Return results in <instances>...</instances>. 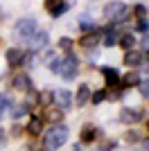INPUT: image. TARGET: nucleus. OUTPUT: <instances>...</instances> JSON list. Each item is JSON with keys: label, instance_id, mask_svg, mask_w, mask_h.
Instances as JSON below:
<instances>
[{"label": "nucleus", "instance_id": "nucleus-1", "mask_svg": "<svg viewBox=\"0 0 149 151\" xmlns=\"http://www.w3.org/2000/svg\"><path fill=\"white\" fill-rule=\"evenodd\" d=\"M66 140H68V129L63 124L52 126V129L45 133V151H56L59 147L66 145Z\"/></svg>", "mask_w": 149, "mask_h": 151}, {"label": "nucleus", "instance_id": "nucleus-2", "mask_svg": "<svg viewBox=\"0 0 149 151\" xmlns=\"http://www.w3.org/2000/svg\"><path fill=\"white\" fill-rule=\"evenodd\" d=\"M16 38H23V41H30L34 34H36V20L34 18H20L16 23Z\"/></svg>", "mask_w": 149, "mask_h": 151}, {"label": "nucleus", "instance_id": "nucleus-3", "mask_svg": "<svg viewBox=\"0 0 149 151\" xmlns=\"http://www.w3.org/2000/svg\"><path fill=\"white\" fill-rule=\"evenodd\" d=\"M127 14H129V9H127V5L120 2V0L108 2V5L104 7V16H106V18H111V20H124V18H127Z\"/></svg>", "mask_w": 149, "mask_h": 151}, {"label": "nucleus", "instance_id": "nucleus-4", "mask_svg": "<svg viewBox=\"0 0 149 151\" xmlns=\"http://www.w3.org/2000/svg\"><path fill=\"white\" fill-rule=\"evenodd\" d=\"M56 75H61L66 81L74 79V75H77V57L70 54L68 59H61V65H59V72H56Z\"/></svg>", "mask_w": 149, "mask_h": 151}, {"label": "nucleus", "instance_id": "nucleus-5", "mask_svg": "<svg viewBox=\"0 0 149 151\" xmlns=\"http://www.w3.org/2000/svg\"><path fill=\"white\" fill-rule=\"evenodd\" d=\"M68 2L66 0H45V9L50 12V16H54V18H59V16H63V14L68 12Z\"/></svg>", "mask_w": 149, "mask_h": 151}, {"label": "nucleus", "instance_id": "nucleus-6", "mask_svg": "<svg viewBox=\"0 0 149 151\" xmlns=\"http://www.w3.org/2000/svg\"><path fill=\"white\" fill-rule=\"evenodd\" d=\"M50 43V36H48V32H36L34 36L30 38V50L32 52H38V50H45Z\"/></svg>", "mask_w": 149, "mask_h": 151}, {"label": "nucleus", "instance_id": "nucleus-7", "mask_svg": "<svg viewBox=\"0 0 149 151\" xmlns=\"http://www.w3.org/2000/svg\"><path fill=\"white\" fill-rule=\"evenodd\" d=\"M52 101H56V106H59V108H70V106H72V93L59 88V90L52 93Z\"/></svg>", "mask_w": 149, "mask_h": 151}, {"label": "nucleus", "instance_id": "nucleus-8", "mask_svg": "<svg viewBox=\"0 0 149 151\" xmlns=\"http://www.w3.org/2000/svg\"><path fill=\"white\" fill-rule=\"evenodd\" d=\"M120 120H122L124 124L140 122V120H142V111H138V108H124L122 113H120Z\"/></svg>", "mask_w": 149, "mask_h": 151}, {"label": "nucleus", "instance_id": "nucleus-9", "mask_svg": "<svg viewBox=\"0 0 149 151\" xmlns=\"http://www.w3.org/2000/svg\"><path fill=\"white\" fill-rule=\"evenodd\" d=\"M5 59H7L9 65H20V63L25 61V52L20 50V47H9L7 54H5Z\"/></svg>", "mask_w": 149, "mask_h": 151}, {"label": "nucleus", "instance_id": "nucleus-10", "mask_svg": "<svg viewBox=\"0 0 149 151\" xmlns=\"http://www.w3.org/2000/svg\"><path fill=\"white\" fill-rule=\"evenodd\" d=\"M14 88H16V90H23V93L32 90L30 77H27V75H16V77H14Z\"/></svg>", "mask_w": 149, "mask_h": 151}, {"label": "nucleus", "instance_id": "nucleus-11", "mask_svg": "<svg viewBox=\"0 0 149 151\" xmlns=\"http://www.w3.org/2000/svg\"><path fill=\"white\" fill-rule=\"evenodd\" d=\"M102 75H104V79H106L108 86H118L120 83V75H118L115 68H108V65H106V68H102Z\"/></svg>", "mask_w": 149, "mask_h": 151}, {"label": "nucleus", "instance_id": "nucleus-12", "mask_svg": "<svg viewBox=\"0 0 149 151\" xmlns=\"http://www.w3.org/2000/svg\"><path fill=\"white\" fill-rule=\"evenodd\" d=\"M124 63L136 68V65H140V63H142V54H140L138 50H127V54H124Z\"/></svg>", "mask_w": 149, "mask_h": 151}, {"label": "nucleus", "instance_id": "nucleus-13", "mask_svg": "<svg viewBox=\"0 0 149 151\" xmlns=\"http://www.w3.org/2000/svg\"><path fill=\"white\" fill-rule=\"evenodd\" d=\"M41 131H43V120L41 117H32L30 124H27V133L30 135H38Z\"/></svg>", "mask_w": 149, "mask_h": 151}, {"label": "nucleus", "instance_id": "nucleus-14", "mask_svg": "<svg viewBox=\"0 0 149 151\" xmlns=\"http://www.w3.org/2000/svg\"><path fill=\"white\" fill-rule=\"evenodd\" d=\"M88 99H90V90H88V86H79V90H77V106H84V104H88Z\"/></svg>", "mask_w": 149, "mask_h": 151}, {"label": "nucleus", "instance_id": "nucleus-15", "mask_svg": "<svg viewBox=\"0 0 149 151\" xmlns=\"http://www.w3.org/2000/svg\"><path fill=\"white\" fill-rule=\"evenodd\" d=\"M97 138V131H95L93 126H86L84 131H81V142H93Z\"/></svg>", "mask_w": 149, "mask_h": 151}, {"label": "nucleus", "instance_id": "nucleus-16", "mask_svg": "<svg viewBox=\"0 0 149 151\" xmlns=\"http://www.w3.org/2000/svg\"><path fill=\"white\" fill-rule=\"evenodd\" d=\"M138 83H140V77L136 72H129V75L122 77V86H138Z\"/></svg>", "mask_w": 149, "mask_h": 151}, {"label": "nucleus", "instance_id": "nucleus-17", "mask_svg": "<svg viewBox=\"0 0 149 151\" xmlns=\"http://www.w3.org/2000/svg\"><path fill=\"white\" fill-rule=\"evenodd\" d=\"M79 43L84 45V47H88V50H90V47H95V45H97L99 41H97V36H95V34H86V36L81 38Z\"/></svg>", "mask_w": 149, "mask_h": 151}, {"label": "nucleus", "instance_id": "nucleus-18", "mask_svg": "<svg viewBox=\"0 0 149 151\" xmlns=\"http://www.w3.org/2000/svg\"><path fill=\"white\" fill-rule=\"evenodd\" d=\"M120 45H122V47H127V50H131V47L136 45V41H133V36H131V34H124V36L120 38Z\"/></svg>", "mask_w": 149, "mask_h": 151}, {"label": "nucleus", "instance_id": "nucleus-19", "mask_svg": "<svg viewBox=\"0 0 149 151\" xmlns=\"http://www.w3.org/2000/svg\"><path fill=\"white\" fill-rule=\"evenodd\" d=\"M104 45L106 47H113V45H118V36H115V32H108L104 36Z\"/></svg>", "mask_w": 149, "mask_h": 151}, {"label": "nucleus", "instance_id": "nucleus-20", "mask_svg": "<svg viewBox=\"0 0 149 151\" xmlns=\"http://www.w3.org/2000/svg\"><path fill=\"white\" fill-rule=\"evenodd\" d=\"M38 104H41V106L52 104V93H48V90H45V93H41V95H38Z\"/></svg>", "mask_w": 149, "mask_h": 151}, {"label": "nucleus", "instance_id": "nucleus-21", "mask_svg": "<svg viewBox=\"0 0 149 151\" xmlns=\"http://www.w3.org/2000/svg\"><path fill=\"white\" fill-rule=\"evenodd\" d=\"M59 47H61L63 52H72V41H70L68 36H63L61 41H59Z\"/></svg>", "mask_w": 149, "mask_h": 151}, {"label": "nucleus", "instance_id": "nucleus-22", "mask_svg": "<svg viewBox=\"0 0 149 151\" xmlns=\"http://www.w3.org/2000/svg\"><path fill=\"white\" fill-rule=\"evenodd\" d=\"M90 99H93V104H102V101L106 99V90H97V93L90 95Z\"/></svg>", "mask_w": 149, "mask_h": 151}, {"label": "nucleus", "instance_id": "nucleus-23", "mask_svg": "<svg viewBox=\"0 0 149 151\" xmlns=\"http://www.w3.org/2000/svg\"><path fill=\"white\" fill-rule=\"evenodd\" d=\"M25 113H27V106H16V108H12V117H14V120L23 117Z\"/></svg>", "mask_w": 149, "mask_h": 151}, {"label": "nucleus", "instance_id": "nucleus-24", "mask_svg": "<svg viewBox=\"0 0 149 151\" xmlns=\"http://www.w3.org/2000/svg\"><path fill=\"white\" fill-rule=\"evenodd\" d=\"M136 29H138V32H145V34H147V32H149V20H147V18H142V20H138V25H136Z\"/></svg>", "mask_w": 149, "mask_h": 151}, {"label": "nucleus", "instance_id": "nucleus-25", "mask_svg": "<svg viewBox=\"0 0 149 151\" xmlns=\"http://www.w3.org/2000/svg\"><path fill=\"white\" fill-rule=\"evenodd\" d=\"M136 16H138L140 20L147 18V7H145V5H136Z\"/></svg>", "mask_w": 149, "mask_h": 151}, {"label": "nucleus", "instance_id": "nucleus-26", "mask_svg": "<svg viewBox=\"0 0 149 151\" xmlns=\"http://www.w3.org/2000/svg\"><path fill=\"white\" fill-rule=\"evenodd\" d=\"M9 106H12L9 95H0V111H2V108H9Z\"/></svg>", "mask_w": 149, "mask_h": 151}, {"label": "nucleus", "instance_id": "nucleus-27", "mask_svg": "<svg viewBox=\"0 0 149 151\" xmlns=\"http://www.w3.org/2000/svg\"><path fill=\"white\" fill-rule=\"evenodd\" d=\"M138 88H140V93L145 95V97H149V79H145V81L138 83Z\"/></svg>", "mask_w": 149, "mask_h": 151}, {"label": "nucleus", "instance_id": "nucleus-28", "mask_svg": "<svg viewBox=\"0 0 149 151\" xmlns=\"http://www.w3.org/2000/svg\"><path fill=\"white\" fill-rule=\"evenodd\" d=\"M81 29H84V32H95V23H90V20H81Z\"/></svg>", "mask_w": 149, "mask_h": 151}, {"label": "nucleus", "instance_id": "nucleus-29", "mask_svg": "<svg viewBox=\"0 0 149 151\" xmlns=\"http://www.w3.org/2000/svg\"><path fill=\"white\" fill-rule=\"evenodd\" d=\"M48 120H50V122H59V120H61V111H54V113H50V115H48Z\"/></svg>", "mask_w": 149, "mask_h": 151}, {"label": "nucleus", "instance_id": "nucleus-30", "mask_svg": "<svg viewBox=\"0 0 149 151\" xmlns=\"http://www.w3.org/2000/svg\"><path fill=\"white\" fill-rule=\"evenodd\" d=\"M127 140H129V142H136V140H138V133L136 131H129V133H127Z\"/></svg>", "mask_w": 149, "mask_h": 151}, {"label": "nucleus", "instance_id": "nucleus-31", "mask_svg": "<svg viewBox=\"0 0 149 151\" xmlns=\"http://www.w3.org/2000/svg\"><path fill=\"white\" fill-rule=\"evenodd\" d=\"M142 47L149 52V34H145V38H142Z\"/></svg>", "mask_w": 149, "mask_h": 151}, {"label": "nucleus", "instance_id": "nucleus-32", "mask_svg": "<svg viewBox=\"0 0 149 151\" xmlns=\"http://www.w3.org/2000/svg\"><path fill=\"white\" fill-rule=\"evenodd\" d=\"M5 145V138H2V129H0V147Z\"/></svg>", "mask_w": 149, "mask_h": 151}, {"label": "nucleus", "instance_id": "nucleus-33", "mask_svg": "<svg viewBox=\"0 0 149 151\" xmlns=\"http://www.w3.org/2000/svg\"><path fill=\"white\" fill-rule=\"evenodd\" d=\"M145 149H147V151H149V140H145Z\"/></svg>", "mask_w": 149, "mask_h": 151}, {"label": "nucleus", "instance_id": "nucleus-34", "mask_svg": "<svg viewBox=\"0 0 149 151\" xmlns=\"http://www.w3.org/2000/svg\"><path fill=\"white\" fill-rule=\"evenodd\" d=\"M147 61H149V52H147Z\"/></svg>", "mask_w": 149, "mask_h": 151}, {"label": "nucleus", "instance_id": "nucleus-35", "mask_svg": "<svg viewBox=\"0 0 149 151\" xmlns=\"http://www.w3.org/2000/svg\"><path fill=\"white\" fill-rule=\"evenodd\" d=\"M0 117H2V111H0Z\"/></svg>", "mask_w": 149, "mask_h": 151}, {"label": "nucleus", "instance_id": "nucleus-36", "mask_svg": "<svg viewBox=\"0 0 149 151\" xmlns=\"http://www.w3.org/2000/svg\"><path fill=\"white\" fill-rule=\"evenodd\" d=\"M147 129H149V122H147Z\"/></svg>", "mask_w": 149, "mask_h": 151}]
</instances>
